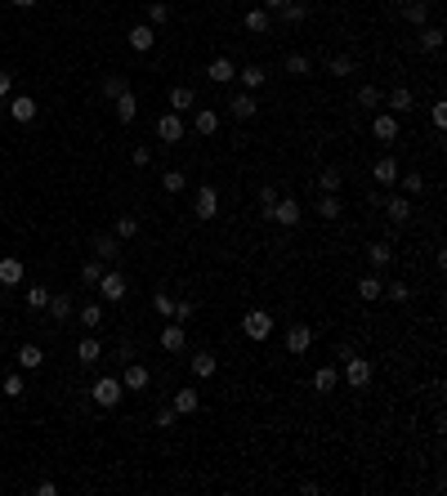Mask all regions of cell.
Instances as JSON below:
<instances>
[{
    "mask_svg": "<svg viewBox=\"0 0 447 496\" xmlns=\"http://www.w3.org/2000/svg\"><path fill=\"white\" fill-rule=\"evenodd\" d=\"M242 336L246 340H269L273 336V313H264V309H251V313H242Z\"/></svg>",
    "mask_w": 447,
    "mask_h": 496,
    "instance_id": "cell-1",
    "label": "cell"
},
{
    "mask_svg": "<svg viewBox=\"0 0 447 496\" xmlns=\"http://www.w3.org/2000/svg\"><path fill=\"white\" fill-rule=\"evenodd\" d=\"M340 358H345V380H349L354 389H367V385H372V362H367V358L349 354V349H340Z\"/></svg>",
    "mask_w": 447,
    "mask_h": 496,
    "instance_id": "cell-2",
    "label": "cell"
},
{
    "mask_svg": "<svg viewBox=\"0 0 447 496\" xmlns=\"http://www.w3.org/2000/svg\"><path fill=\"white\" fill-rule=\"evenodd\" d=\"M36 112H41V103H36L32 94H9V103H5V117H14L18 126H32V121H36Z\"/></svg>",
    "mask_w": 447,
    "mask_h": 496,
    "instance_id": "cell-3",
    "label": "cell"
},
{
    "mask_svg": "<svg viewBox=\"0 0 447 496\" xmlns=\"http://www.w3.org/2000/svg\"><path fill=\"white\" fill-rule=\"evenodd\" d=\"M90 394H94V403L108 412V407H117L121 398H126V389H121V376H99V385H94Z\"/></svg>",
    "mask_w": 447,
    "mask_h": 496,
    "instance_id": "cell-4",
    "label": "cell"
},
{
    "mask_svg": "<svg viewBox=\"0 0 447 496\" xmlns=\"http://www.w3.org/2000/svg\"><path fill=\"white\" fill-rule=\"evenodd\" d=\"M148 385H152V371L144 367V362L130 358V362H126V371H121V389H126V394H144Z\"/></svg>",
    "mask_w": 447,
    "mask_h": 496,
    "instance_id": "cell-5",
    "label": "cell"
},
{
    "mask_svg": "<svg viewBox=\"0 0 447 496\" xmlns=\"http://www.w3.org/2000/svg\"><path fill=\"white\" fill-rule=\"evenodd\" d=\"M193 215H197V219H215V215H220V188H215V184H202V188H197Z\"/></svg>",
    "mask_w": 447,
    "mask_h": 496,
    "instance_id": "cell-6",
    "label": "cell"
},
{
    "mask_svg": "<svg viewBox=\"0 0 447 496\" xmlns=\"http://www.w3.org/2000/svg\"><path fill=\"white\" fill-rule=\"evenodd\" d=\"M157 345L166 349V354H184V349H188V331H184V322H166V327H161V336H157Z\"/></svg>",
    "mask_w": 447,
    "mask_h": 496,
    "instance_id": "cell-7",
    "label": "cell"
},
{
    "mask_svg": "<svg viewBox=\"0 0 447 496\" xmlns=\"http://www.w3.org/2000/svg\"><path fill=\"white\" fill-rule=\"evenodd\" d=\"M94 291H99L103 300H112V304H117V300H126V291H130V286H126V278H121L117 269H103V278H99V286H94Z\"/></svg>",
    "mask_w": 447,
    "mask_h": 496,
    "instance_id": "cell-8",
    "label": "cell"
},
{
    "mask_svg": "<svg viewBox=\"0 0 447 496\" xmlns=\"http://www.w3.org/2000/svg\"><path fill=\"white\" fill-rule=\"evenodd\" d=\"M157 139L161 143H179L184 139V117H179V112H161L157 117Z\"/></svg>",
    "mask_w": 447,
    "mask_h": 496,
    "instance_id": "cell-9",
    "label": "cell"
},
{
    "mask_svg": "<svg viewBox=\"0 0 447 496\" xmlns=\"http://www.w3.org/2000/svg\"><path fill=\"white\" fill-rule=\"evenodd\" d=\"M398 175H403V166H398V157H389V152L372 166V179H376L380 188H394V184H398Z\"/></svg>",
    "mask_w": 447,
    "mask_h": 496,
    "instance_id": "cell-10",
    "label": "cell"
},
{
    "mask_svg": "<svg viewBox=\"0 0 447 496\" xmlns=\"http://www.w3.org/2000/svg\"><path fill=\"white\" fill-rule=\"evenodd\" d=\"M269 219L278 228H296L300 224V202H291V197H278V206L269 211Z\"/></svg>",
    "mask_w": 447,
    "mask_h": 496,
    "instance_id": "cell-11",
    "label": "cell"
},
{
    "mask_svg": "<svg viewBox=\"0 0 447 496\" xmlns=\"http://www.w3.org/2000/svg\"><path fill=\"white\" fill-rule=\"evenodd\" d=\"M309 349H313V327L309 322H296L287 331V354H309Z\"/></svg>",
    "mask_w": 447,
    "mask_h": 496,
    "instance_id": "cell-12",
    "label": "cell"
},
{
    "mask_svg": "<svg viewBox=\"0 0 447 496\" xmlns=\"http://www.w3.org/2000/svg\"><path fill=\"white\" fill-rule=\"evenodd\" d=\"M242 27H246L251 36H269V32H273L269 9H260V5H255V9H246V14H242Z\"/></svg>",
    "mask_w": 447,
    "mask_h": 496,
    "instance_id": "cell-13",
    "label": "cell"
},
{
    "mask_svg": "<svg viewBox=\"0 0 447 496\" xmlns=\"http://www.w3.org/2000/svg\"><path fill=\"white\" fill-rule=\"evenodd\" d=\"M412 108H416V94L407 90V85H394V90H389V99H385V112L403 117V112H412Z\"/></svg>",
    "mask_w": 447,
    "mask_h": 496,
    "instance_id": "cell-14",
    "label": "cell"
},
{
    "mask_svg": "<svg viewBox=\"0 0 447 496\" xmlns=\"http://www.w3.org/2000/svg\"><path fill=\"white\" fill-rule=\"evenodd\" d=\"M126 41H130V50H135V54H148L152 45H157V27H152V23H139V27H130Z\"/></svg>",
    "mask_w": 447,
    "mask_h": 496,
    "instance_id": "cell-15",
    "label": "cell"
},
{
    "mask_svg": "<svg viewBox=\"0 0 447 496\" xmlns=\"http://www.w3.org/2000/svg\"><path fill=\"white\" fill-rule=\"evenodd\" d=\"M228 112H233L237 121H251L255 112H260V103H255L251 90H242V94H233V99H228Z\"/></svg>",
    "mask_w": 447,
    "mask_h": 496,
    "instance_id": "cell-16",
    "label": "cell"
},
{
    "mask_svg": "<svg viewBox=\"0 0 447 496\" xmlns=\"http://www.w3.org/2000/svg\"><path fill=\"white\" fill-rule=\"evenodd\" d=\"M170 407H175L179 416H193L197 407H202V394H197L193 385H184V389H175V398H170Z\"/></svg>",
    "mask_w": 447,
    "mask_h": 496,
    "instance_id": "cell-17",
    "label": "cell"
},
{
    "mask_svg": "<svg viewBox=\"0 0 447 496\" xmlns=\"http://www.w3.org/2000/svg\"><path fill=\"white\" fill-rule=\"evenodd\" d=\"M23 278H27L23 260H18V255H5V260H0V286H23Z\"/></svg>",
    "mask_w": 447,
    "mask_h": 496,
    "instance_id": "cell-18",
    "label": "cell"
},
{
    "mask_svg": "<svg viewBox=\"0 0 447 496\" xmlns=\"http://www.w3.org/2000/svg\"><path fill=\"white\" fill-rule=\"evenodd\" d=\"M372 135H376L380 143H394V139H398V117H394V112H376Z\"/></svg>",
    "mask_w": 447,
    "mask_h": 496,
    "instance_id": "cell-19",
    "label": "cell"
},
{
    "mask_svg": "<svg viewBox=\"0 0 447 496\" xmlns=\"http://www.w3.org/2000/svg\"><path fill=\"white\" fill-rule=\"evenodd\" d=\"M94 255H99L103 264H112L121 255V237L117 233H99V237H94Z\"/></svg>",
    "mask_w": 447,
    "mask_h": 496,
    "instance_id": "cell-20",
    "label": "cell"
},
{
    "mask_svg": "<svg viewBox=\"0 0 447 496\" xmlns=\"http://www.w3.org/2000/svg\"><path fill=\"white\" fill-rule=\"evenodd\" d=\"M206 76H211L215 85H228V81L237 76V63H233V59H224V54H220V59H211V63H206Z\"/></svg>",
    "mask_w": 447,
    "mask_h": 496,
    "instance_id": "cell-21",
    "label": "cell"
},
{
    "mask_svg": "<svg viewBox=\"0 0 447 496\" xmlns=\"http://www.w3.org/2000/svg\"><path fill=\"white\" fill-rule=\"evenodd\" d=\"M367 264H372V273L389 269V264H394V246H389V242H372V246H367Z\"/></svg>",
    "mask_w": 447,
    "mask_h": 496,
    "instance_id": "cell-22",
    "label": "cell"
},
{
    "mask_svg": "<svg viewBox=\"0 0 447 496\" xmlns=\"http://www.w3.org/2000/svg\"><path fill=\"white\" fill-rule=\"evenodd\" d=\"M193 130H197L202 139H211L215 130H220V112H215V108H202V112L193 117Z\"/></svg>",
    "mask_w": 447,
    "mask_h": 496,
    "instance_id": "cell-23",
    "label": "cell"
},
{
    "mask_svg": "<svg viewBox=\"0 0 447 496\" xmlns=\"http://www.w3.org/2000/svg\"><path fill=\"white\" fill-rule=\"evenodd\" d=\"M385 215L394 224H407L412 219V197H385Z\"/></svg>",
    "mask_w": 447,
    "mask_h": 496,
    "instance_id": "cell-24",
    "label": "cell"
},
{
    "mask_svg": "<svg viewBox=\"0 0 447 496\" xmlns=\"http://www.w3.org/2000/svg\"><path fill=\"white\" fill-rule=\"evenodd\" d=\"M99 358H103V345H99L94 336H85L81 345H76V362H81V367H94Z\"/></svg>",
    "mask_w": 447,
    "mask_h": 496,
    "instance_id": "cell-25",
    "label": "cell"
},
{
    "mask_svg": "<svg viewBox=\"0 0 447 496\" xmlns=\"http://www.w3.org/2000/svg\"><path fill=\"white\" fill-rule=\"evenodd\" d=\"M188 367H193V376H197V380H211L215 371H220V358H215V354H206V349H202V354H197L193 362H188Z\"/></svg>",
    "mask_w": 447,
    "mask_h": 496,
    "instance_id": "cell-26",
    "label": "cell"
},
{
    "mask_svg": "<svg viewBox=\"0 0 447 496\" xmlns=\"http://www.w3.org/2000/svg\"><path fill=\"white\" fill-rule=\"evenodd\" d=\"M403 18H407L412 27H425V23H430V0H407V5H403Z\"/></svg>",
    "mask_w": 447,
    "mask_h": 496,
    "instance_id": "cell-27",
    "label": "cell"
},
{
    "mask_svg": "<svg viewBox=\"0 0 447 496\" xmlns=\"http://www.w3.org/2000/svg\"><path fill=\"white\" fill-rule=\"evenodd\" d=\"M112 103H117V121H121V126H130V121H135L139 117V99H135V94H121V99H112Z\"/></svg>",
    "mask_w": 447,
    "mask_h": 496,
    "instance_id": "cell-28",
    "label": "cell"
},
{
    "mask_svg": "<svg viewBox=\"0 0 447 496\" xmlns=\"http://www.w3.org/2000/svg\"><path fill=\"white\" fill-rule=\"evenodd\" d=\"M278 14H282V23H287V27H300L304 18H309V5H304V0H287Z\"/></svg>",
    "mask_w": 447,
    "mask_h": 496,
    "instance_id": "cell-29",
    "label": "cell"
},
{
    "mask_svg": "<svg viewBox=\"0 0 447 496\" xmlns=\"http://www.w3.org/2000/svg\"><path fill=\"white\" fill-rule=\"evenodd\" d=\"M443 36H447V32H443L439 23H425V27H421V50L439 54V50H443Z\"/></svg>",
    "mask_w": 447,
    "mask_h": 496,
    "instance_id": "cell-30",
    "label": "cell"
},
{
    "mask_svg": "<svg viewBox=\"0 0 447 496\" xmlns=\"http://www.w3.org/2000/svg\"><path fill=\"white\" fill-rule=\"evenodd\" d=\"M193 103H197L193 85H175V90H170V112H188Z\"/></svg>",
    "mask_w": 447,
    "mask_h": 496,
    "instance_id": "cell-31",
    "label": "cell"
},
{
    "mask_svg": "<svg viewBox=\"0 0 447 496\" xmlns=\"http://www.w3.org/2000/svg\"><path fill=\"white\" fill-rule=\"evenodd\" d=\"M336 385H340V371L336 367H318V371H313V389H318V394H331Z\"/></svg>",
    "mask_w": 447,
    "mask_h": 496,
    "instance_id": "cell-32",
    "label": "cell"
},
{
    "mask_svg": "<svg viewBox=\"0 0 447 496\" xmlns=\"http://www.w3.org/2000/svg\"><path fill=\"white\" fill-rule=\"evenodd\" d=\"M237 76H242V90H251V94L260 90L264 81H269V72H264L260 63H251V68H242V72H237Z\"/></svg>",
    "mask_w": 447,
    "mask_h": 496,
    "instance_id": "cell-33",
    "label": "cell"
},
{
    "mask_svg": "<svg viewBox=\"0 0 447 496\" xmlns=\"http://www.w3.org/2000/svg\"><path fill=\"white\" fill-rule=\"evenodd\" d=\"M41 362H45V349L41 345H23V349H18V367H23V371H36Z\"/></svg>",
    "mask_w": 447,
    "mask_h": 496,
    "instance_id": "cell-34",
    "label": "cell"
},
{
    "mask_svg": "<svg viewBox=\"0 0 447 496\" xmlns=\"http://www.w3.org/2000/svg\"><path fill=\"white\" fill-rule=\"evenodd\" d=\"M358 295H363V300H380V295H385V282H380V273H367V278H358Z\"/></svg>",
    "mask_w": 447,
    "mask_h": 496,
    "instance_id": "cell-35",
    "label": "cell"
},
{
    "mask_svg": "<svg viewBox=\"0 0 447 496\" xmlns=\"http://www.w3.org/2000/svg\"><path fill=\"white\" fill-rule=\"evenodd\" d=\"M309 68H313V63H309V54H287V59H282V72H287V76H309Z\"/></svg>",
    "mask_w": 447,
    "mask_h": 496,
    "instance_id": "cell-36",
    "label": "cell"
},
{
    "mask_svg": "<svg viewBox=\"0 0 447 496\" xmlns=\"http://www.w3.org/2000/svg\"><path fill=\"white\" fill-rule=\"evenodd\" d=\"M76 318H81V327H85V331H99L103 322H108V318H103V309H99V304H85V309L76 313Z\"/></svg>",
    "mask_w": 447,
    "mask_h": 496,
    "instance_id": "cell-37",
    "label": "cell"
},
{
    "mask_svg": "<svg viewBox=\"0 0 447 496\" xmlns=\"http://www.w3.org/2000/svg\"><path fill=\"white\" fill-rule=\"evenodd\" d=\"M340 184H345V175H340V166H327V170L318 175V188H322V193H340Z\"/></svg>",
    "mask_w": 447,
    "mask_h": 496,
    "instance_id": "cell-38",
    "label": "cell"
},
{
    "mask_svg": "<svg viewBox=\"0 0 447 496\" xmlns=\"http://www.w3.org/2000/svg\"><path fill=\"white\" fill-rule=\"evenodd\" d=\"M45 309H50V318H59V322H68L72 318V300H68V295H50V304H45Z\"/></svg>",
    "mask_w": 447,
    "mask_h": 496,
    "instance_id": "cell-39",
    "label": "cell"
},
{
    "mask_svg": "<svg viewBox=\"0 0 447 496\" xmlns=\"http://www.w3.org/2000/svg\"><path fill=\"white\" fill-rule=\"evenodd\" d=\"M340 211H345V206H340V193H322L318 215H322V219H340Z\"/></svg>",
    "mask_w": 447,
    "mask_h": 496,
    "instance_id": "cell-40",
    "label": "cell"
},
{
    "mask_svg": "<svg viewBox=\"0 0 447 496\" xmlns=\"http://www.w3.org/2000/svg\"><path fill=\"white\" fill-rule=\"evenodd\" d=\"M161 188H166L170 197L184 193V188H188V175H184V170H166V175H161Z\"/></svg>",
    "mask_w": 447,
    "mask_h": 496,
    "instance_id": "cell-41",
    "label": "cell"
},
{
    "mask_svg": "<svg viewBox=\"0 0 447 496\" xmlns=\"http://www.w3.org/2000/svg\"><path fill=\"white\" fill-rule=\"evenodd\" d=\"M112 233H117V237H121V242H130V237H135V233H139V215H121V219H117V224H112Z\"/></svg>",
    "mask_w": 447,
    "mask_h": 496,
    "instance_id": "cell-42",
    "label": "cell"
},
{
    "mask_svg": "<svg viewBox=\"0 0 447 496\" xmlns=\"http://www.w3.org/2000/svg\"><path fill=\"white\" fill-rule=\"evenodd\" d=\"M99 90H103V99H121V94L130 90V81H126V76H108V81H103Z\"/></svg>",
    "mask_w": 447,
    "mask_h": 496,
    "instance_id": "cell-43",
    "label": "cell"
},
{
    "mask_svg": "<svg viewBox=\"0 0 447 496\" xmlns=\"http://www.w3.org/2000/svg\"><path fill=\"white\" fill-rule=\"evenodd\" d=\"M398 184H403V193H407V197H421V193H425L421 170H412V175H398Z\"/></svg>",
    "mask_w": 447,
    "mask_h": 496,
    "instance_id": "cell-44",
    "label": "cell"
},
{
    "mask_svg": "<svg viewBox=\"0 0 447 496\" xmlns=\"http://www.w3.org/2000/svg\"><path fill=\"white\" fill-rule=\"evenodd\" d=\"M99 278H103V260L81 264V286H99Z\"/></svg>",
    "mask_w": 447,
    "mask_h": 496,
    "instance_id": "cell-45",
    "label": "cell"
},
{
    "mask_svg": "<svg viewBox=\"0 0 447 496\" xmlns=\"http://www.w3.org/2000/svg\"><path fill=\"white\" fill-rule=\"evenodd\" d=\"M148 23H152V27H166V23H170V5L152 0V5H148Z\"/></svg>",
    "mask_w": 447,
    "mask_h": 496,
    "instance_id": "cell-46",
    "label": "cell"
},
{
    "mask_svg": "<svg viewBox=\"0 0 447 496\" xmlns=\"http://www.w3.org/2000/svg\"><path fill=\"white\" fill-rule=\"evenodd\" d=\"M0 389H5V398H23L27 380H23V376H18V371H14V376H5V380H0Z\"/></svg>",
    "mask_w": 447,
    "mask_h": 496,
    "instance_id": "cell-47",
    "label": "cell"
},
{
    "mask_svg": "<svg viewBox=\"0 0 447 496\" xmlns=\"http://www.w3.org/2000/svg\"><path fill=\"white\" fill-rule=\"evenodd\" d=\"M45 304H50V291H45V286H27V309L41 313Z\"/></svg>",
    "mask_w": 447,
    "mask_h": 496,
    "instance_id": "cell-48",
    "label": "cell"
},
{
    "mask_svg": "<svg viewBox=\"0 0 447 496\" xmlns=\"http://www.w3.org/2000/svg\"><path fill=\"white\" fill-rule=\"evenodd\" d=\"M358 108H380V90L376 85H358Z\"/></svg>",
    "mask_w": 447,
    "mask_h": 496,
    "instance_id": "cell-49",
    "label": "cell"
},
{
    "mask_svg": "<svg viewBox=\"0 0 447 496\" xmlns=\"http://www.w3.org/2000/svg\"><path fill=\"white\" fill-rule=\"evenodd\" d=\"M327 72L331 76H349V72H354V59H349V54H336V59L327 63Z\"/></svg>",
    "mask_w": 447,
    "mask_h": 496,
    "instance_id": "cell-50",
    "label": "cell"
},
{
    "mask_svg": "<svg viewBox=\"0 0 447 496\" xmlns=\"http://www.w3.org/2000/svg\"><path fill=\"white\" fill-rule=\"evenodd\" d=\"M152 309H157L161 318H170V313H175V300H170V291H157V295H152Z\"/></svg>",
    "mask_w": 447,
    "mask_h": 496,
    "instance_id": "cell-51",
    "label": "cell"
},
{
    "mask_svg": "<svg viewBox=\"0 0 447 496\" xmlns=\"http://www.w3.org/2000/svg\"><path fill=\"white\" fill-rule=\"evenodd\" d=\"M273 206H278V188H273V184H264V188H260V211H264V219H269Z\"/></svg>",
    "mask_w": 447,
    "mask_h": 496,
    "instance_id": "cell-52",
    "label": "cell"
},
{
    "mask_svg": "<svg viewBox=\"0 0 447 496\" xmlns=\"http://www.w3.org/2000/svg\"><path fill=\"white\" fill-rule=\"evenodd\" d=\"M385 295H389L394 304H407V300H412V286H407V282H394V286H385Z\"/></svg>",
    "mask_w": 447,
    "mask_h": 496,
    "instance_id": "cell-53",
    "label": "cell"
},
{
    "mask_svg": "<svg viewBox=\"0 0 447 496\" xmlns=\"http://www.w3.org/2000/svg\"><path fill=\"white\" fill-rule=\"evenodd\" d=\"M193 300H175V313H170V318H175V322H188V318H193Z\"/></svg>",
    "mask_w": 447,
    "mask_h": 496,
    "instance_id": "cell-54",
    "label": "cell"
},
{
    "mask_svg": "<svg viewBox=\"0 0 447 496\" xmlns=\"http://www.w3.org/2000/svg\"><path fill=\"white\" fill-rule=\"evenodd\" d=\"M175 421H179L175 407H161V412H157V429H175Z\"/></svg>",
    "mask_w": 447,
    "mask_h": 496,
    "instance_id": "cell-55",
    "label": "cell"
},
{
    "mask_svg": "<svg viewBox=\"0 0 447 496\" xmlns=\"http://www.w3.org/2000/svg\"><path fill=\"white\" fill-rule=\"evenodd\" d=\"M430 117H434V126H447V99H434V108H430Z\"/></svg>",
    "mask_w": 447,
    "mask_h": 496,
    "instance_id": "cell-56",
    "label": "cell"
},
{
    "mask_svg": "<svg viewBox=\"0 0 447 496\" xmlns=\"http://www.w3.org/2000/svg\"><path fill=\"white\" fill-rule=\"evenodd\" d=\"M14 94V72H0V103Z\"/></svg>",
    "mask_w": 447,
    "mask_h": 496,
    "instance_id": "cell-57",
    "label": "cell"
},
{
    "mask_svg": "<svg viewBox=\"0 0 447 496\" xmlns=\"http://www.w3.org/2000/svg\"><path fill=\"white\" fill-rule=\"evenodd\" d=\"M135 166H152V148L139 143V148H135Z\"/></svg>",
    "mask_w": 447,
    "mask_h": 496,
    "instance_id": "cell-58",
    "label": "cell"
},
{
    "mask_svg": "<svg viewBox=\"0 0 447 496\" xmlns=\"http://www.w3.org/2000/svg\"><path fill=\"white\" fill-rule=\"evenodd\" d=\"M282 5H287V0H260V9H269V14H273V9H282Z\"/></svg>",
    "mask_w": 447,
    "mask_h": 496,
    "instance_id": "cell-59",
    "label": "cell"
},
{
    "mask_svg": "<svg viewBox=\"0 0 447 496\" xmlns=\"http://www.w3.org/2000/svg\"><path fill=\"white\" fill-rule=\"evenodd\" d=\"M9 5H18V9H32V5H36V0H9Z\"/></svg>",
    "mask_w": 447,
    "mask_h": 496,
    "instance_id": "cell-60",
    "label": "cell"
},
{
    "mask_svg": "<svg viewBox=\"0 0 447 496\" xmlns=\"http://www.w3.org/2000/svg\"><path fill=\"white\" fill-rule=\"evenodd\" d=\"M0 121H5V103H0Z\"/></svg>",
    "mask_w": 447,
    "mask_h": 496,
    "instance_id": "cell-61",
    "label": "cell"
}]
</instances>
